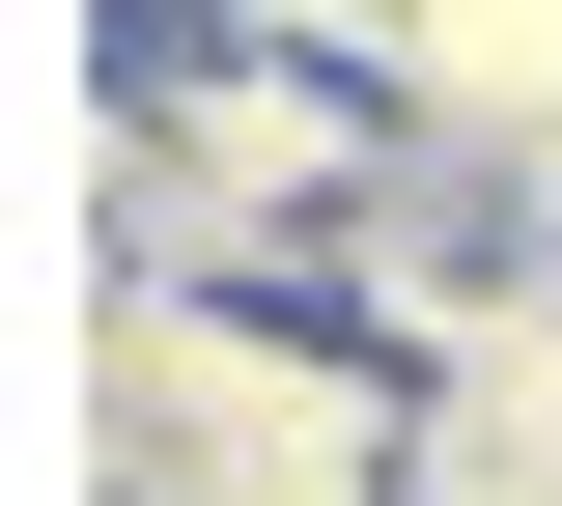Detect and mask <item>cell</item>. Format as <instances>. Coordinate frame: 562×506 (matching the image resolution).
I'll list each match as a JSON object with an SVG mask.
<instances>
[{
    "mask_svg": "<svg viewBox=\"0 0 562 506\" xmlns=\"http://www.w3.org/2000/svg\"><path fill=\"white\" fill-rule=\"evenodd\" d=\"M422 394L338 282H113L85 338V450L113 506H422Z\"/></svg>",
    "mask_w": 562,
    "mask_h": 506,
    "instance_id": "obj_2",
    "label": "cell"
},
{
    "mask_svg": "<svg viewBox=\"0 0 562 506\" xmlns=\"http://www.w3.org/2000/svg\"><path fill=\"white\" fill-rule=\"evenodd\" d=\"M394 113L422 142H562V0H394Z\"/></svg>",
    "mask_w": 562,
    "mask_h": 506,
    "instance_id": "obj_3",
    "label": "cell"
},
{
    "mask_svg": "<svg viewBox=\"0 0 562 506\" xmlns=\"http://www.w3.org/2000/svg\"><path fill=\"white\" fill-rule=\"evenodd\" d=\"M394 57L254 29V0H113V113H85V225L113 282H338L366 169H394Z\"/></svg>",
    "mask_w": 562,
    "mask_h": 506,
    "instance_id": "obj_1",
    "label": "cell"
},
{
    "mask_svg": "<svg viewBox=\"0 0 562 506\" xmlns=\"http://www.w3.org/2000/svg\"><path fill=\"white\" fill-rule=\"evenodd\" d=\"M506 225H535V282H562V142H506Z\"/></svg>",
    "mask_w": 562,
    "mask_h": 506,
    "instance_id": "obj_4",
    "label": "cell"
}]
</instances>
